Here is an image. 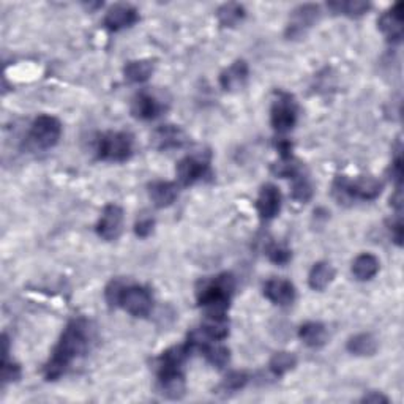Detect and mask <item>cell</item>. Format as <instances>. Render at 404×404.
Returning a JSON list of instances; mask_svg holds the SVG:
<instances>
[{
    "label": "cell",
    "instance_id": "cell-25",
    "mask_svg": "<svg viewBox=\"0 0 404 404\" xmlns=\"http://www.w3.org/2000/svg\"><path fill=\"white\" fill-rule=\"evenodd\" d=\"M216 16L223 25L234 27L235 24H239L242 19L245 18V8L239 4H224L223 6H220Z\"/></svg>",
    "mask_w": 404,
    "mask_h": 404
},
{
    "label": "cell",
    "instance_id": "cell-18",
    "mask_svg": "<svg viewBox=\"0 0 404 404\" xmlns=\"http://www.w3.org/2000/svg\"><path fill=\"white\" fill-rule=\"evenodd\" d=\"M149 195L152 202L155 204L157 207L163 209L168 207V205L177 200L178 188L177 185L172 182H153L149 187Z\"/></svg>",
    "mask_w": 404,
    "mask_h": 404
},
{
    "label": "cell",
    "instance_id": "cell-15",
    "mask_svg": "<svg viewBox=\"0 0 404 404\" xmlns=\"http://www.w3.org/2000/svg\"><path fill=\"white\" fill-rule=\"evenodd\" d=\"M264 294L271 302L281 306L291 305L294 299H296V289H294L291 281L281 278L268 280L264 287Z\"/></svg>",
    "mask_w": 404,
    "mask_h": 404
},
{
    "label": "cell",
    "instance_id": "cell-14",
    "mask_svg": "<svg viewBox=\"0 0 404 404\" xmlns=\"http://www.w3.org/2000/svg\"><path fill=\"white\" fill-rule=\"evenodd\" d=\"M403 5L398 2L392 8L384 13L379 19V29L390 41L398 43L403 38V16H401Z\"/></svg>",
    "mask_w": 404,
    "mask_h": 404
},
{
    "label": "cell",
    "instance_id": "cell-1",
    "mask_svg": "<svg viewBox=\"0 0 404 404\" xmlns=\"http://www.w3.org/2000/svg\"><path fill=\"white\" fill-rule=\"evenodd\" d=\"M89 332H91L89 322L84 318L70 320L53 351V356L44 367V377L48 381L59 379L70 365L84 354L89 348V338H91Z\"/></svg>",
    "mask_w": 404,
    "mask_h": 404
},
{
    "label": "cell",
    "instance_id": "cell-24",
    "mask_svg": "<svg viewBox=\"0 0 404 404\" xmlns=\"http://www.w3.org/2000/svg\"><path fill=\"white\" fill-rule=\"evenodd\" d=\"M348 351L354 356H373L377 351V341L370 333H358L348 341Z\"/></svg>",
    "mask_w": 404,
    "mask_h": 404
},
{
    "label": "cell",
    "instance_id": "cell-17",
    "mask_svg": "<svg viewBox=\"0 0 404 404\" xmlns=\"http://www.w3.org/2000/svg\"><path fill=\"white\" fill-rule=\"evenodd\" d=\"M248 78V65L243 60H237L233 63L226 72L220 76V84L224 91H237L240 89Z\"/></svg>",
    "mask_w": 404,
    "mask_h": 404
},
{
    "label": "cell",
    "instance_id": "cell-5",
    "mask_svg": "<svg viewBox=\"0 0 404 404\" xmlns=\"http://www.w3.org/2000/svg\"><path fill=\"white\" fill-rule=\"evenodd\" d=\"M133 153V138L128 133L109 131L98 143V158L105 162H125Z\"/></svg>",
    "mask_w": 404,
    "mask_h": 404
},
{
    "label": "cell",
    "instance_id": "cell-23",
    "mask_svg": "<svg viewBox=\"0 0 404 404\" xmlns=\"http://www.w3.org/2000/svg\"><path fill=\"white\" fill-rule=\"evenodd\" d=\"M153 73V63L150 60H134L126 63L124 68L125 79L133 84H141L150 78Z\"/></svg>",
    "mask_w": 404,
    "mask_h": 404
},
{
    "label": "cell",
    "instance_id": "cell-21",
    "mask_svg": "<svg viewBox=\"0 0 404 404\" xmlns=\"http://www.w3.org/2000/svg\"><path fill=\"white\" fill-rule=\"evenodd\" d=\"M333 277H335V271H333L329 262H318L311 268L308 283H310V287L314 291H324L332 283Z\"/></svg>",
    "mask_w": 404,
    "mask_h": 404
},
{
    "label": "cell",
    "instance_id": "cell-3",
    "mask_svg": "<svg viewBox=\"0 0 404 404\" xmlns=\"http://www.w3.org/2000/svg\"><path fill=\"white\" fill-rule=\"evenodd\" d=\"M235 289V280L230 273H221L204 281L197 291V302L205 310V316H226V310Z\"/></svg>",
    "mask_w": 404,
    "mask_h": 404
},
{
    "label": "cell",
    "instance_id": "cell-13",
    "mask_svg": "<svg viewBox=\"0 0 404 404\" xmlns=\"http://www.w3.org/2000/svg\"><path fill=\"white\" fill-rule=\"evenodd\" d=\"M256 209H258L262 220H272L277 216L281 209L280 190L271 183L262 187L258 201H256Z\"/></svg>",
    "mask_w": 404,
    "mask_h": 404
},
{
    "label": "cell",
    "instance_id": "cell-8",
    "mask_svg": "<svg viewBox=\"0 0 404 404\" xmlns=\"http://www.w3.org/2000/svg\"><path fill=\"white\" fill-rule=\"evenodd\" d=\"M176 172L178 182H181L183 187H188V185H193L210 176L209 159L202 157H185L178 162Z\"/></svg>",
    "mask_w": 404,
    "mask_h": 404
},
{
    "label": "cell",
    "instance_id": "cell-11",
    "mask_svg": "<svg viewBox=\"0 0 404 404\" xmlns=\"http://www.w3.org/2000/svg\"><path fill=\"white\" fill-rule=\"evenodd\" d=\"M166 111V105L150 92H139L133 100L131 112L141 120H153Z\"/></svg>",
    "mask_w": 404,
    "mask_h": 404
},
{
    "label": "cell",
    "instance_id": "cell-32",
    "mask_svg": "<svg viewBox=\"0 0 404 404\" xmlns=\"http://www.w3.org/2000/svg\"><path fill=\"white\" fill-rule=\"evenodd\" d=\"M153 226H155V221L149 216H144L138 220L136 226H134V233H136L138 237H149L152 234Z\"/></svg>",
    "mask_w": 404,
    "mask_h": 404
},
{
    "label": "cell",
    "instance_id": "cell-9",
    "mask_svg": "<svg viewBox=\"0 0 404 404\" xmlns=\"http://www.w3.org/2000/svg\"><path fill=\"white\" fill-rule=\"evenodd\" d=\"M122 226H124V210L115 204L106 205L97 224V234L105 240H115L122 234Z\"/></svg>",
    "mask_w": 404,
    "mask_h": 404
},
{
    "label": "cell",
    "instance_id": "cell-28",
    "mask_svg": "<svg viewBox=\"0 0 404 404\" xmlns=\"http://www.w3.org/2000/svg\"><path fill=\"white\" fill-rule=\"evenodd\" d=\"M313 196V187L308 182V178L302 176V172L297 177H294V187H292V200L299 202H308Z\"/></svg>",
    "mask_w": 404,
    "mask_h": 404
},
{
    "label": "cell",
    "instance_id": "cell-31",
    "mask_svg": "<svg viewBox=\"0 0 404 404\" xmlns=\"http://www.w3.org/2000/svg\"><path fill=\"white\" fill-rule=\"evenodd\" d=\"M19 376H21V370H19L18 365L10 363L6 356H4V363H2V381H4V384L16 381V379H19Z\"/></svg>",
    "mask_w": 404,
    "mask_h": 404
},
{
    "label": "cell",
    "instance_id": "cell-4",
    "mask_svg": "<svg viewBox=\"0 0 404 404\" xmlns=\"http://www.w3.org/2000/svg\"><path fill=\"white\" fill-rule=\"evenodd\" d=\"M382 191V183L374 177H360L357 181H348L338 177L333 183V195L339 202H351L356 200L373 201Z\"/></svg>",
    "mask_w": 404,
    "mask_h": 404
},
{
    "label": "cell",
    "instance_id": "cell-7",
    "mask_svg": "<svg viewBox=\"0 0 404 404\" xmlns=\"http://www.w3.org/2000/svg\"><path fill=\"white\" fill-rule=\"evenodd\" d=\"M272 126L278 133H286L294 128L297 122V103L292 95L280 92L272 106Z\"/></svg>",
    "mask_w": 404,
    "mask_h": 404
},
{
    "label": "cell",
    "instance_id": "cell-20",
    "mask_svg": "<svg viewBox=\"0 0 404 404\" xmlns=\"http://www.w3.org/2000/svg\"><path fill=\"white\" fill-rule=\"evenodd\" d=\"M379 272V259L374 254L363 253L357 256L352 264V273L358 281H368Z\"/></svg>",
    "mask_w": 404,
    "mask_h": 404
},
{
    "label": "cell",
    "instance_id": "cell-27",
    "mask_svg": "<svg viewBox=\"0 0 404 404\" xmlns=\"http://www.w3.org/2000/svg\"><path fill=\"white\" fill-rule=\"evenodd\" d=\"M370 4L367 2H330L329 8L333 13H338V15H346V16H362L363 13H367L370 10Z\"/></svg>",
    "mask_w": 404,
    "mask_h": 404
},
{
    "label": "cell",
    "instance_id": "cell-12",
    "mask_svg": "<svg viewBox=\"0 0 404 404\" xmlns=\"http://www.w3.org/2000/svg\"><path fill=\"white\" fill-rule=\"evenodd\" d=\"M139 19L138 10L134 8L131 5H125V4H119L114 5L112 8H109L106 16H105V25L106 29L112 30V32H119L122 29L131 27L133 24H136Z\"/></svg>",
    "mask_w": 404,
    "mask_h": 404
},
{
    "label": "cell",
    "instance_id": "cell-16",
    "mask_svg": "<svg viewBox=\"0 0 404 404\" xmlns=\"http://www.w3.org/2000/svg\"><path fill=\"white\" fill-rule=\"evenodd\" d=\"M153 143L159 150L178 149V147L187 143V136L176 125H163L153 133Z\"/></svg>",
    "mask_w": 404,
    "mask_h": 404
},
{
    "label": "cell",
    "instance_id": "cell-22",
    "mask_svg": "<svg viewBox=\"0 0 404 404\" xmlns=\"http://www.w3.org/2000/svg\"><path fill=\"white\" fill-rule=\"evenodd\" d=\"M299 337L310 348H320L327 341V329L320 322H306L300 327Z\"/></svg>",
    "mask_w": 404,
    "mask_h": 404
},
{
    "label": "cell",
    "instance_id": "cell-2",
    "mask_svg": "<svg viewBox=\"0 0 404 404\" xmlns=\"http://www.w3.org/2000/svg\"><path fill=\"white\" fill-rule=\"evenodd\" d=\"M106 300L109 305L122 306L136 318L149 316L153 308L150 291L139 285H125L124 281H112L106 287Z\"/></svg>",
    "mask_w": 404,
    "mask_h": 404
},
{
    "label": "cell",
    "instance_id": "cell-29",
    "mask_svg": "<svg viewBox=\"0 0 404 404\" xmlns=\"http://www.w3.org/2000/svg\"><path fill=\"white\" fill-rule=\"evenodd\" d=\"M248 374L243 373V371H233L226 376V379L223 381L221 387L226 390V392H235V390H240L247 386L248 382Z\"/></svg>",
    "mask_w": 404,
    "mask_h": 404
},
{
    "label": "cell",
    "instance_id": "cell-34",
    "mask_svg": "<svg viewBox=\"0 0 404 404\" xmlns=\"http://www.w3.org/2000/svg\"><path fill=\"white\" fill-rule=\"evenodd\" d=\"M363 401H367V403H371V401H373V403H379V401L387 403V398H386V396H382L381 393H371L368 396H365Z\"/></svg>",
    "mask_w": 404,
    "mask_h": 404
},
{
    "label": "cell",
    "instance_id": "cell-26",
    "mask_svg": "<svg viewBox=\"0 0 404 404\" xmlns=\"http://www.w3.org/2000/svg\"><path fill=\"white\" fill-rule=\"evenodd\" d=\"M297 365V357L292 352H277L272 358L268 367L275 376H283Z\"/></svg>",
    "mask_w": 404,
    "mask_h": 404
},
{
    "label": "cell",
    "instance_id": "cell-10",
    "mask_svg": "<svg viewBox=\"0 0 404 404\" xmlns=\"http://www.w3.org/2000/svg\"><path fill=\"white\" fill-rule=\"evenodd\" d=\"M320 16V8L314 4H305L297 6L296 10L291 13L289 25H287V35L296 38L305 34L306 29L318 21Z\"/></svg>",
    "mask_w": 404,
    "mask_h": 404
},
{
    "label": "cell",
    "instance_id": "cell-19",
    "mask_svg": "<svg viewBox=\"0 0 404 404\" xmlns=\"http://www.w3.org/2000/svg\"><path fill=\"white\" fill-rule=\"evenodd\" d=\"M201 337L210 341H221L229 333V320L226 316H207L201 329H197Z\"/></svg>",
    "mask_w": 404,
    "mask_h": 404
},
{
    "label": "cell",
    "instance_id": "cell-6",
    "mask_svg": "<svg viewBox=\"0 0 404 404\" xmlns=\"http://www.w3.org/2000/svg\"><path fill=\"white\" fill-rule=\"evenodd\" d=\"M62 136V125L53 115H40L35 119L29 131V139L37 149L48 150L59 143Z\"/></svg>",
    "mask_w": 404,
    "mask_h": 404
},
{
    "label": "cell",
    "instance_id": "cell-30",
    "mask_svg": "<svg viewBox=\"0 0 404 404\" xmlns=\"http://www.w3.org/2000/svg\"><path fill=\"white\" fill-rule=\"evenodd\" d=\"M267 254H268V259L278 266H285L291 259L289 249L285 248V247H280V245H272L271 248L267 249Z\"/></svg>",
    "mask_w": 404,
    "mask_h": 404
},
{
    "label": "cell",
    "instance_id": "cell-33",
    "mask_svg": "<svg viewBox=\"0 0 404 404\" xmlns=\"http://www.w3.org/2000/svg\"><path fill=\"white\" fill-rule=\"evenodd\" d=\"M392 234H393V240L396 245H401V240H403V223H401V218L396 220L395 224H392Z\"/></svg>",
    "mask_w": 404,
    "mask_h": 404
}]
</instances>
